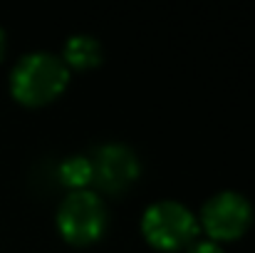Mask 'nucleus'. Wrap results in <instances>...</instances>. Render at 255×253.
<instances>
[{"instance_id":"obj_3","label":"nucleus","mask_w":255,"mask_h":253,"mask_svg":"<svg viewBox=\"0 0 255 253\" xmlns=\"http://www.w3.org/2000/svg\"><path fill=\"white\" fill-rule=\"evenodd\" d=\"M109 211L104 199L94 189H77L70 191L57 206V229L65 241L85 246L102 239L107 231Z\"/></svg>"},{"instance_id":"obj_4","label":"nucleus","mask_w":255,"mask_h":253,"mask_svg":"<svg viewBox=\"0 0 255 253\" xmlns=\"http://www.w3.org/2000/svg\"><path fill=\"white\" fill-rule=\"evenodd\" d=\"M196 219H198V229L206 231L211 241H216V244L233 241L248 231V226L253 221V206L241 191L226 189V191L213 194L203 204V209Z\"/></svg>"},{"instance_id":"obj_8","label":"nucleus","mask_w":255,"mask_h":253,"mask_svg":"<svg viewBox=\"0 0 255 253\" xmlns=\"http://www.w3.org/2000/svg\"><path fill=\"white\" fill-rule=\"evenodd\" d=\"M186 253H223V249H221V244H216V241H211V239H203V241L196 239V241L188 246Z\"/></svg>"},{"instance_id":"obj_7","label":"nucleus","mask_w":255,"mask_h":253,"mask_svg":"<svg viewBox=\"0 0 255 253\" xmlns=\"http://www.w3.org/2000/svg\"><path fill=\"white\" fill-rule=\"evenodd\" d=\"M57 181L65 184L70 191H77V189H89L92 184V164H89V157L85 154H72V157H65L57 169Z\"/></svg>"},{"instance_id":"obj_2","label":"nucleus","mask_w":255,"mask_h":253,"mask_svg":"<svg viewBox=\"0 0 255 253\" xmlns=\"http://www.w3.org/2000/svg\"><path fill=\"white\" fill-rule=\"evenodd\" d=\"M198 231L196 214L176 199H161L151 204L141 216V234L159 251L188 249L198 239Z\"/></svg>"},{"instance_id":"obj_6","label":"nucleus","mask_w":255,"mask_h":253,"mask_svg":"<svg viewBox=\"0 0 255 253\" xmlns=\"http://www.w3.org/2000/svg\"><path fill=\"white\" fill-rule=\"evenodd\" d=\"M62 60L67 67L72 70H89V67H97L102 62V45L97 37L92 35H72L67 37L65 42V52H62Z\"/></svg>"},{"instance_id":"obj_1","label":"nucleus","mask_w":255,"mask_h":253,"mask_svg":"<svg viewBox=\"0 0 255 253\" xmlns=\"http://www.w3.org/2000/svg\"><path fill=\"white\" fill-rule=\"evenodd\" d=\"M70 82V67L55 52L35 50L22 55L10 72V92L17 102L40 107L65 92Z\"/></svg>"},{"instance_id":"obj_5","label":"nucleus","mask_w":255,"mask_h":253,"mask_svg":"<svg viewBox=\"0 0 255 253\" xmlns=\"http://www.w3.org/2000/svg\"><path fill=\"white\" fill-rule=\"evenodd\" d=\"M89 164H92V184L107 194L127 191L141 174V162L136 152L122 142H107L94 147V152L89 154Z\"/></svg>"},{"instance_id":"obj_9","label":"nucleus","mask_w":255,"mask_h":253,"mask_svg":"<svg viewBox=\"0 0 255 253\" xmlns=\"http://www.w3.org/2000/svg\"><path fill=\"white\" fill-rule=\"evenodd\" d=\"M2 52H5V32L0 27V57H2Z\"/></svg>"}]
</instances>
